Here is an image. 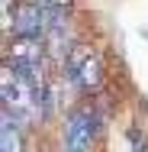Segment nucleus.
<instances>
[{"mask_svg":"<svg viewBox=\"0 0 148 152\" xmlns=\"http://www.w3.org/2000/svg\"><path fill=\"white\" fill-rule=\"evenodd\" d=\"M42 100H45V88H39L29 78H23L13 65L3 68V110L13 113L16 123H26V126L39 123Z\"/></svg>","mask_w":148,"mask_h":152,"instance_id":"f257e3e1","label":"nucleus"},{"mask_svg":"<svg viewBox=\"0 0 148 152\" xmlns=\"http://www.w3.org/2000/svg\"><path fill=\"white\" fill-rule=\"evenodd\" d=\"M64 65H68V78H71L77 88H84V91L97 88V84H100V78H103L100 55H97L90 45H71V49H68Z\"/></svg>","mask_w":148,"mask_h":152,"instance_id":"f03ea898","label":"nucleus"},{"mask_svg":"<svg viewBox=\"0 0 148 152\" xmlns=\"http://www.w3.org/2000/svg\"><path fill=\"white\" fill-rule=\"evenodd\" d=\"M93 136H97V113L90 107L74 110L64 126V152H90Z\"/></svg>","mask_w":148,"mask_h":152,"instance_id":"7ed1b4c3","label":"nucleus"},{"mask_svg":"<svg viewBox=\"0 0 148 152\" xmlns=\"http://www.w3.org/2000/svg\"><path fill=\"white\" fill-rule=\"evenodd\" d=\"M6 65L13 68H42L45 65V36H19L6 49Z\"/></svg>","mask_w":148,"mask_h":152,"instance_id":"20e7f679","label":"nucleus"},{"mask_svg":"<svg viewBox=\"0 0 148 152\" xmlns=\"http://www.w3.org/2000/svg\"><path fill=\"white\" fill-rule=\"evenodd\" d=\"M16 117L3 110V126H0V136H3V152H19V136H16Z\"/></svg>","mask_w":148,"mask_h":152,"instance_id":"39448f33","label":"nucleus"},{"mask_svg":"<svg viewBox=\"0 0 148 152\" xmlns=\"http://www.w3.org/2000/svg\"><path fill=\"white\" fill-rule=\"evenodd\" d=\"M132 152H148L145 146H139V142H135V146H132Z\"/></svg>","mask_w":148,"mask_h":152,"instance_id":"423d86ee","label":"nucleus"}]
</instances>
